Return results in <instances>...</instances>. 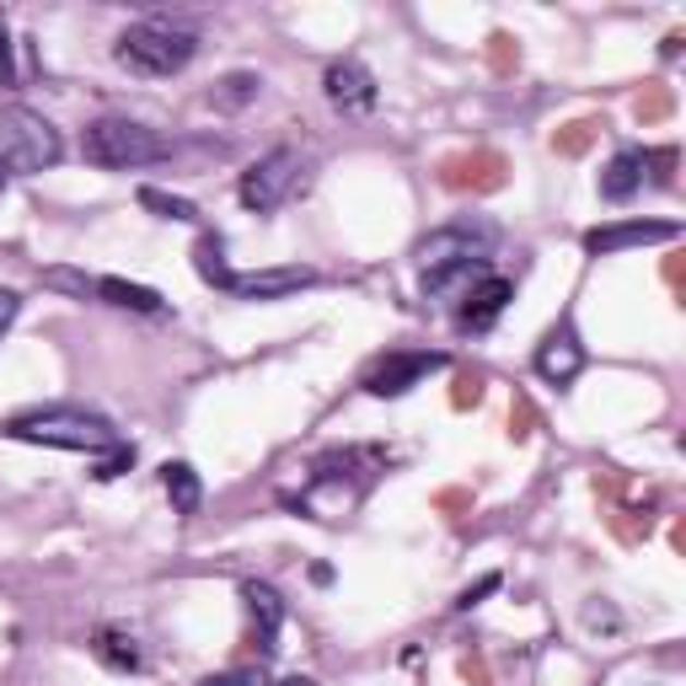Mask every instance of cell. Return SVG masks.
I'll return each mask as SVG.
<instances>
[{
    "mask_svg": "<svg viewBox=\"0 0 686 686\" xmlns=\"http://www.w3.org/2000/svg\"><path fill=\"white\" fill-rule=\"evenodd\" d=\"M193 55H198V33L183 27V22H134L113 44V60L134 70V75H151V81L188 70Z\"/></svg>",
    "mask_w": 686,
    "mask_h": 686,
    "instance_id": "6da1fadb",
    "label": "cell"
},
{
    "mask_svg": "<svg viewBox=\"0 0 686 686\" xmlns=\"http://www.w3.org/2000/svg\"><path fill=\"white\" fill-rule=\"evenodd\" d=\"M11 440H27V445H60V450H86V456H108L119 445V430L97 413H81V408H44V413H22L5 424Z\"/></svg>",
    "mask_w": 686,
    "mask_h": 686,
    "instance_id": "7a4b0ae2",
    "label": "cell"
},
{
    "mask_svg": "<svg viewBox=\"0 0 686 686\" xmlns=\"http://www.w3.org/2000/svg\"><path fill=\"white\" fill-rule=\"evenodd\" d=\"M81 151H86V161L103 167V172H134V167H151V161H167V156H172V145H167L156 129L134 124V119H97V124H86Z\"/></svg>",
    "mask_w": 686,
    "mask_h": 686,
    "instance_id": "3957f363",
    "label": "cell"
},
{
    "mask_svg": "<svg viewBox=\"0 0 686 686\" xmlns=\"http://www.w3.org/2000/svg\"><path fill=\"white\" fill-rule=\"evenodd\" d=\"M64 156L60 129L33 108H5L0 113V167L5 172H44Z\"/></svg>",
    "mask_w": 686,
    "mask_h": 686,
    "instance_id": "277c9868",
    "label": "cell"
},
{
    "mask_svg": "<svg viewBox=\"0 0 686 686\" xmlns=\"http://www.w3.org/2000/svg\"><path fill=\"white\" fill-rule=\"evenodd\" d=\"M301 188V156L290 151V145H279V151H268V156H257L248 172H242V204H248L252 215H268V209H279L290 193Z\"/></svg>",
    "mask_w": 686,
    "mask_h": 686,
    "instance_id": "5b68a950",
    "label": "cell"
},
{
    "mask_svg": "<svg viewBox=\"0 0 686 686\" xmlns=\"http://www.w3.org/2000/svg\"><path fill=\"white\" fill-rule=\"evenodd\" d=\"M489 248H494V226L461 220V226H445L419 242V268H424V279H435V274L467 268V263H489Z\"/></svg>",
    "mask_w": 686,
    "mask_h": 686,
    "instance_id": "8992f818",
    "label": "cell"
},
{
    "mask_svg": "<svg viewBox=\"0 0 686 686\" xmlns=\"http://www.w3.org/2000/svg\"><path fill=\"white\" fill-rule=\"evenodd\" d=\"M435 371H445V354H430V349L408 354V349H397V354H381L371 371L360 375V386L371 397H402V392H413L424 375H435Z\"/></svg>",
    "mask_w": 686,
    "mask_h": 686,
    "instance_id": "52a82bcc",
    "label": "cell"
},
{
    "mask_svg": "<svg viewBox=\"0 0 686 686\" xmlns=\"http://www.w3.org/2000/svg\"><path fill=\"white\" fill-rule=\"evenodd\" d=\"M504 178H509V161L500 151H489V145L440 161V183L450 193H494V188H504Z\"/></svg>",
    "mask_w": 686,
    "mask_h": 686,
    "instance_id": "ba28073f",
    "label": "cell"
},
{
    "mask_svg": "<svg viewBox=\"0 0 686 686\" xmlns=\"http://www.w3.org/2000/svg\"><path fill=\"white\" fill-rule=\"evenodd\" d=\"M316 274L312 268H252V274H226L220 290L242 296V301H285L296 290H312Z\"/></svg>",
    "mask_w": 686,
    "mask_h": 686,
    "instance_id": "9c48e42d",
    "label": "cell"
},
{
    "mask_svg": "<svg viewBox=\"0 0 686 686\" xmlns=\"http://www.w3.org/2000/svg\"><path fill=\"white\" fill-rule=\"evenodd\" d=\"M509 301H515V285H509L504 274H483V279L456 301V327H461V333H489Z\"/></svg>",
    "mask_w": 686,
    "mask_h": 686,
    "instance_id": "30bf717a",
    "label": "cell"
},
{
    "mask_svg": "<svg viewBox=\"0 0 686 686\" xmlns=\"http://www.w3.org/2000/svg\"><path fill=\"white\" fill-rule=\"evenodd\" d=\"M676 237H682L676 220H623V226H595V231H585V252H590V257H606V252L676 242Z\"/></svg>",
    "mask_w": 686,
    "mask_h": 686,
    "instance_id": "8fae6325",
    "label": "cell"
},
{
    "mask_svg": "<svg viewBox=\"0 0 686 686\" xmlns=\"http://www.w3.org/2000/svg\"><path fill=\"white\" fill-rule=\"evenodd\" d=\"M322 92H327V103L344 108V113H371L375 108V75L360 60H333L327 64Z\"/></svg>",
    "mask_w": 686,
    "mask_h": 686,
    "instance_id": "7c38bea8",
    "label": "cell"
},
{
    "mask_svg": "<svg viewBox=\"0 0 686 686\" xmlns=\"http://www.w3.org/2000/svg\"><path fill=\"white\" fill-rule=\"evenodd\" d=\"M579 371H585V344H579V333H574L568 322H558V327L542 338V349H537V375L553 381V386H568Z\"/></svg>",
    "mask_w": 686,
    "mask_h": 686,
    "instance_id": "4fadbf2b",
    "label": "cell"
},
{
    "mask_svg": "<svg viewBox=\"0 0 686 686\" xmlns=\"http://www.w3.org/2000/svg\"><path fill=\"white\" fill-rule=\"evenodd\" d=\"M242 601H248V612H252V649H257L263 660H274V654H279V623H285L279 590L252 579V585H242Z\"/></svg>",
    "mask_w": 686,
    "mask_h": 686,
    "instance_id": "5bb4252c",
    "label": "cell"
},
{
    "mask_svg": "<svg viewBox=\"0 0 686 686\" xmlns=\"http://www.w3.org/2000/svg\"><path fill=\"white\" fill-rule=\"evenodd\" d=\"M643 167H649V151H638V145L617 151V156L606 161V172H601V198H606V204H627V198L643 188Z\"/></svg>",
    "mask_w": 686,
    "mask_h": 686,
    "instance_id": "9a60e30c",
    "label": "cell"
},
{
    "mask_svg": "<svg viewBox=\"0 0 686 686\" xmlns=\"http://www.w3.org/2000/svg\"><path fill=\"white\" fill-rule=\"evenodd\" d=\"M92 296H103L108 306H124V312H145V316H161V312H167V301H161L151 285H129V279H113V274L92 279Z\"/></svg>",
    "mask_w": 686,
    "mask_h": 686,
    "instance_id": "2e32d148",
    "label": "cell"
},
{
    "mask_svg": "<svg viewBox=\"0 0 686 686\" xmlns=\"http://www.w3.org/2000/svg\"><path fill=\"white\" fill-rule=\"evenodd\" d=\"M161 483H167V500H172L178 515H198L204 483H198V472H193L188 461H167V467H161Z\"/></svg>",
    "mask_w": 686,
    "mask_h": 686,
    "instance_id": "e0dca14e",
    "label": "cell"
},
{
    "mask_svg": "<svg viewBox=\"0 0 686 686\" xmlns=\"http://www.w3.org/2000/svg\"><path fill=\"white\" fill-rule=\"evenodd\" d=\"M92 649H97V660L108 671H140V649H134V638H129L124 627H103Z\"/></svg>",
    "mask_w": 686,
    "mask_h": 686,
    "instance_id": "ac0fdd59",
    "label": "cell"
},
{
    "mask_svg": "<svg viewBox=\"0 0 686 686\" xmlns=\"http://www.w3.org/2000/svg\"><path fill=\"white\" fill-rule=\"evenodd\" d=\"M671 113H676V92H671L665 81H649V86L633 97V119H638L643 129H649V124H665Z\"/></svg>",
    "mask_w": 686,
    "mask_h": 686,
    "instance_id": "d6986e66",
    "label": "cell"
},
{
    "mask_svg": "<svg viewBox=\"0 0 686 686\" xmlns=\"http://www.w3.org/2000/svg\"><path fill=\"white\" fill-rule=\"evenodd\" d=\"M601 129H606V119H568V124L553 129V151L558 156H585L601 140Z\"/></svg>",
    "mask_w": 686,
    "mask_h": 686,
    "instance_id": "ffe728a7",
    "label": "cell"
},
{
    "mask_svg": "<svg viewBox=\"0 0 686 686\" xmlns=\"http://www.w3.org/2000/svg\"><path fill=\"white\" fill-rule=\"evenodd\" d=\"M193 268H198V279H204V285H215V290H220V279L231 274V268H226V242L204 231V237H198V248H193Z\"/></svg>",
    "mask_w": 686,
    "mask_h": 686,
    "instance_id": "44dd1931",
    "label": "cell"
},
{
    "mask_svg": "<svg viewBox=\"0 0 686 686\" xmlns=\"http://www.w3.org/2000/svg\"><path fill=\"white\" fill-rule=\"evenodd\" d=\"M140 204L151 209V215H161V220H198V209L178 198V193H161V188H140Z\"/></svg>",
    "mask_w": 686,
    "mask_h": 686,
    "instance_id": "7402d4cb",
    "label": "cell"
},
{
    "mask_svg": "<svg viewBox=\"0 0 686 686\" xmlns=\"http://www.w3.org/2000/svg\"><path fill=\"white\" fill-rule=\"evenodd\" d=\"M257 86H263V81H257L252 70H231V75L215 86V103H220V108H242V103L257 97Z\"/></svg>",
    "mask_w": 686,
    "mask_h": 686,
    "instance_id": "603a6c76",
    "label": "cell"
},
{
    "mask_svg": "<svg viewBox=\"0 0 686 686\" xmlns=\"http://www.w3.org/2000/svg\"><path fill=\"white\" fill-rule=\"evenodd\" d=\"M537 435V408H531V397L526 392H515V408H509V440L520 445V440Z\"/></svg>",
    "mask_w": 686,
    "mask_h": 686,
    "instance_id": "cb8c5ba5",
    "label": "cell"
},
{
    "mask_svg": "<svg viewBox=\"0 0 686 686\" xmlns=\"http://www.w3.org/2000/svg\"><path fill=\"white\" fill-rule=\"evenodd\" d=\"M489 64H494V75H509V70L520 64V44H515L509 33H494V38H489Z\"/></svg>",
    "mask_w": 686,
    "mask_h": 686,
    "instance_id": "d4e9b609",
    "label": "cell"
},
{
    "mask_svg": "<svg viewBox=\"0 0 686 686\" xmlns=\"http://www.w3.org/2000/svg\"><path fill=\"white\" fill-rule=\"evenodd\" d=\"M483 402V375L478 371H461L456 386H450V408H478Z\"/></svg>",
    "mask_w": 686,
    "mask_h": 686,
    "instance_id": "484cf974",
    "label": "cell"
},
{
    "mask_svg": "<svg viewBox=\"0 0 686 686\" xmlns=\"http://www.w3.org/2000/svg\"><path fill=\"white\" fill-rule=\"evenodd\" d=\"M129 467H134V445H124V440H119V445H113V450L97 461V483H113V478H119V472H129Z\"/></svg>",
    "mask_w": 686,
    "mask_h": 686,
    "instance_id": "4316f807",
    "label": "cell"
},
{
    "mask_svg": "<svg viewBox=\"0 0 686 686\" xmlns=\"http://www.w3.org/2000/svg\"><path fill=\"white\" fill-rule=\"evenodd\" d=\"M198 686H268L263 665H242V671H220V676H204Z\"/></svg>",
    "mask_w": 686,
    "mask_h": 686,
    "instance_id": "83f0119b",
    "label": "cell"
},
{
    "mask_svg": "<svg viewBox=\"0 0 686 686\" xmlns=\"http://www.w3.org/2000/svg\"><path fill=\"white\" fill-rule=\"evenodd\" d=\"M643 172H654V188H671L676 183V151L665 145V151H649V167Z\"/></svg>",
    "mask_w": 686,
    "mask_h": 686,
    "instance_id": "f1b7e54d",
    "label": "cell"
},
{
    "mask_svg": "<svg viewBox=\"0 0 686 686\" xmlns=\"http://www.w3.org/2000/svg\"><path fill=\"white\" fill-rule=\"evenodd\" d=\"M494 590H500V574H483L478 585H467V590L456 595V612H472V606H478L483 595H494Z\"/></svg>",
    "mask_w": 686,
    "mask_h": 686,
    "instance_id": "f546056e",
    "label": "cell"
},
{
    "mask_svg": "<svg viewBox=\"0 0 686 686\" xmlns=\"http://www.w3.org/2000/svg\"><path fill=\"white\" fill-rule=\"evenodd\" d=\"M435 509L461 515V509H472V494H467V489H445V494H435Z\"/></svg>",
    "mask_w": 686,
    "mask_h": 686,
    "instance_id": "4dcf8cb0",
    "label": "cell"
},
{
    "mask_svg": "<svg viewBox=\"0 0 686 686\" xmlns=\"http://www.w3.org/2000/svg\"><path fill=\"white\" fill-rule=\"evenodd\" d=\"M0 86H16V60H11V38H5V22H0Z\"/></svg>",
    "mask_w": 686,
    "mask_h": 686,
    "instance_id": "1f68e13d",
    "label": "cell"
},
{
    "mask_svg": "<svg viewBox=\"0 0 686 686\" xmlns=\"http://www.w3.org/2000/svg\"><path fill=\"white\" fill-rule=\"evenodd\" d=\"M16 312H22V296H16V290H0V333L16 322Z\"/></svg>",
    "mask_w": 686,
    "mask_h": 686,
    "instance_id": "d6a6232c",
    "label": "cell"
},
{
    "mask_svg": "<svg viewBox=\"0 0 686 686\" xmlns=\"http://www.w3.org/2000/svg\"><path fill=\"white\" fill-rule=\"evenodd\" d=\"M461 676H467V682H472V686H489V665L467 654V660H461Z\"/></svg>",
    "mask_w": 686,
    "mask_h": 686,
    "instance_id": "836d02e7",
    "label": "cell"
},
{
    "mask_svg": "<svg viewBox=\"0 0 686 686\" xmlns=\"http://www.w3.org/2000/svg\"><path fill=\"white\" fill-rule=\"evenodd\" d=\"M686 279V257H665V285H682Z\"/></svg>",
    "mask_w": 686,
    "mask_h": 686,
    "instance_id": "e575fe53",
    "label": "cell"
},
{
    "mask_svg": "<svg viewBox=\"0 0 686 686\" xmlns=\"http://www.w3.org/2000/svg\"><path fill=\"white\" fill-rule=\"evenodd\" d=\"M682 44H686V33H671V38L660 44V55H665V60H676V55H682Z\"/></svg>",
    "mask_w": 686,
    "mask_h": 686,
    "instance_id": "d590c367",
    "label": "cell"
},
{
    "mask_svg": "<svg viewBox=\"0 0 686 686\" xmlns=\"http://www.w3.org/2000/svg\"><path fill=\"white\" fill-rule=\"evenodd\" d=\"M285 686H312V682H301V676H296V682H285Z\"/></svg>",
    "mask_w": 686,
    "mask_h": 686,
    "instance_id": "8d00e7d4",
    "label": "cell"
},
{
    "mask_svg": "<svg viewBox=\"0 0 686 686\" xmlns=\"http://www.w3.org/2000/svg\"><path fill=\"white\" fill-rule=\"evenodd\" d=\"M0 183H5V167H0Z\"/></svg>",
    "mask_w": 686,
    "mask_h": 686,
    "instance_id": "74e56055",
    "label": "cell"
}]
</instances>
